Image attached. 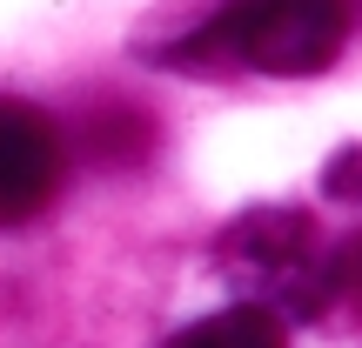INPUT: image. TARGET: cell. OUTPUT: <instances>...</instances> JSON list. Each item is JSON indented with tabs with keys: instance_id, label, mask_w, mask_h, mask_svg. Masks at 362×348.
Segmentation results:
<instances>
[{
	"instance_id": "cell-1",
	"label": "cell",
	"mask_w": 362,
	"mask_h": 348,
	"mask_svg": "<svg viewBox=\"0 0 362 348\" xmlns=\"http://www.w3.org/2000/svg\"><path fill=\"white\" fill-rule=\"evenodd\" d=\"M349 40V0H228L194 40L168 47L175 67L322 74Z\"/></svg>"
},
{
	"instance_id": "cell-2",
	"label": "cell",
	"mask_w": 362,
	"mask_h": 348,
	"mask_svg": "<svg viewBox=\"0 0 362 348\" xmlns=\"http://www.w3.org/2000/svg\"><path fill=\"white\" fill-rule=\"evenodd\" d=\"M215 261L255 308L275 322H309L336 301V255H329L315 215L302 208H248L221 228Z\"/></svg>"
},
{
	"instance_id": "cell-3",
	"label": "cell",
	"mask_w": 362,
	"mask_h": 348,
	"mask_svg": "<svg viewBox=\"0 0 362 348\" xmlns=\"http://www.w3.org/2000/svg\"><path fill=\"white\" fill-rule=\"evenodd\" d=\"M61 174H67L61 128L27 101H0V228L34 221L61 194Z\"/></svg>"
},
{
	"instance_id": "cell-4",
	"label": "cell",
	"mask_w": 362,
	"mask_h": 348,
	"mask_svg": "<svg viewBox=\"0 0 362 348\" xmlns=\"http://www.w3.org/2000/svg\"><path fill=\"white\" fill-rule=\"evenodd\" d=\"M168 348H288L282 322H275L269 308H255V301H235V308L208 315V322L181 328Z\"/></svg>"
},
{
	"instance_id": "cell-5",
	"label": "cell",
	"mask_w": 362,
	"mask_h": 348,
	"mask_svg": "<svg viewBox=\"0 0 362 348\" xmlns=\"http://www.w3.org/2000/svg\"><path fill=\"white\" fill-rule=\"evenodd\" d=\"M322 181H329V194H342V201H362V148H342Z\"/></svg>"
},
{
	"instance_id": "cell-6",
	"label": "cell",
	"mask_w": 362,
	"mask_h": 348,
	"mask_svg": "<svg viewBox=\"0 0 362 348\" xmlns=\"http://www.w3.org/2000/svg\"><path fill=\"white\" fill-rule=\"evenodd\" d=\"M336 295H349L356 308H362V234L342 248V261H336Z\"/></svg>"
}]
</instances>
